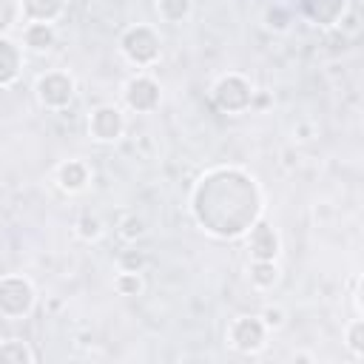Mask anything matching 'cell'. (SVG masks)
Returning <instances> with one entry per match:
<instances>
[{
  "mask_svg": "<svg viewBox=\"0 0 364 364\" xmlns=\"http://www.w3.org/2000/svg\"><path fill=\"white\" fill-rule=\"evenodd\" d=\"M125 100L136 111H151L159 102V88H156V82L151 77H134L125 85Z\"/></svg>",
  "mask_w": 364,
  "mask_h": 364,
  "instance_id": "8992f818",
  "label": "cell"
},
{
  "mask_svg": "<svg viewBox=\"0 0 364 364\" xmlns=\"http://www.w3.org/2000/svg\"><path fill=\"white\" fill-rule=\"evenodd\" d=\"M57 182H60V188L68 191V193L82 191V188L88 185V168H85V162H80V159L63 162L60 171H57Z\"/></svg>",
  "mask_w": 364,
  "mask_h": 364,
  "instance_id": "ba28073f",
  "label": "cell"
},
{
  "mask_svg": "<svg viewBox=\"0 0 364 364\" xmlns=\"http://www.w3.org/2000/svg\"><path fill=\"white\" fill-rule=\"evenodd\" d=\"M264 333L267 327L262 324V318H236L228 330V341L239 353H259L264 347Z\"/></svg>",
  "mask_w": 364,
  "mask_h": 364,
  "instance_id": "7a4b0ae2",
  "label": "cell"
},
{
  "mask_svg": "<svg viewBox=\"0 0 364 364\" xmlns=\"http://www.w3.org/2000/svg\"><path fill=\"white\" fill-rule=\"evenodd\" d=\"M122 51L136 63V65H148L156 60L159 54V40L154 37V31L148 26H136L122 37Z\"/></svg>",
  "mask_w": 364,
  "mask_h": 364,
  "instance_id": "3957f363",
  "label": "cell"
},
{
  "mask_svg": "<svg viewBox=\"0 0 364 364\" xmlns=\"http://www.w3.org/2000/svg\"><path fill=\"white\" fill-rule=\"evenodd\" d=\"M77 233L82 236V239H100L102 236V222L97 219V216H80L77 219Z\"/></svg>",
  "mask_w": 364,
  "mask_h": 364,
  "instance_id": "5bb4252c",
  "label": "cell"
},
{
  "mask_svg": "<svg viewBox=\"0 0 364 364\" xmlns=\"http://www.w3.org/2000/svg\"><path fill=\"white\" fill-rule=\"evenodd\" d=\"M156 9H159V14H162V20H168V23H179L182 17H188V11H191V0H159Z\"/></svg>",
  "mask_w": 364,
  "mask_h": 364,
  "instance_id": "8fae6325",
  "label": "cell"
},
{
  "mask_svg": "<svg viewBox=\"0 0 364 364\" xmlns=\"http://www.w3.org/2000/svg\"><path fill=\"white\" fill-rule=\"evenodd\" d=\"M276 279H279V270H276L273 259H256V262H253V267H250V282H253L259 290L273 287Z\"/></svg>",
  "mask_w": 364,
  "mask_h": 364,
  "instance_id": "30bf717a",
  "label": "cell"
},
{
  "mask_svg": "<svg viewBox=\"0 0 364 364\" xmlns=\"http://www.w3.org/2000/svg\"><path fill=\"white\" fill-rule=\"evenodd\" d=\"M71 94H74V80H71L68 74L51 71V74H46V77L37 80V97H40V102L48 105V108L65 105V102L71 100Z\"/></svg>",
  "mask_w": 364,
  "mask_h": 364,
  "instance_id": "277c9868",
  "label": "cell"
},
{
  "mask_svg": "<svg viewBox=\"0 0 364 364\" xmlns=\"http://www.w3.org/2000/svg\"><path fill=\"white\" fill-rule=\"evenodd\" d=\"M119 233H122L125 239H136V236L145 233V222H142L139 216H128V219H125V228H122Z\"/></svg>",
  "mask_w": 364,
  "mask_h": 364,
  "instance_id": "2e32d148",
  "label": "cell"
},
{
  "mask_svg": "<svg viewBox=\"0 0 364 364\" xmlns=\"http://www.w3.org/2000/svg\"><path fill=\"white\" fill-rule=\"evenodd\" d=\"M247 245H250L253 259H276L279 253V236L267 222H259L256 228H250Z\"/></svg>",
  "mask_w": 364,
  "mask_h": 364,
  "instance_id": "52a82bcc",
  "label": "cell"
},
{
  "mask_svg": "<svg viewBox=\"0 0 364 364\" xmlns=\"http://www.w3.org/2000/svg\"><path fill=\"white\" fill-rule=\"evenodd\" d=\"M262 324H264L267 330H279V327H284V310H279V307H267V310L262 313Z\"/></svg>",
  "mask_w": 364,
  "mask_h": 364,
  "instance_id": "9a60e30c",
  "label": "cell"
},
{
  "mask_svg": "<svg viewBox=\"0 0 364 364\" xmlns=\"http://www.w3.org/2000/svg\"><path fill=\"white\" fill-rule=\"evenodd\" d=\"M0 361H17V364H23V361H34V353L23 341L11 338V341H6L0 347Z\"/></svg>",
  "mask_w": 364,
  "mask_h": 364,
  "instance_id": "7c38bea8",
  "label": "cell"
},
{
  "mask_svg": "<svg viewBox=\"0 0 364 364\" xmlns=\"http://www.w3.org/2000/svg\"><path fill=\"white\" fill-rule=\"evenodd\" d=\"M361 321H353V327H350V347H353V353H355V358H361Z\"/></svg>",
  "mask_w": 364,
  "mask_h": 364,
  "instance_id": "e0dca14e",
  "label": "cell"
},
{
  "mask_svg": "<svg viewBox=\"0 0 364 364\" xmlns=\"http://www.w3.org/2000/svg\"><path fill=\"white\" fill-rule=\"evenodd\" d=\"M88 128H91V134H94L100 142H114V139H119L125 122H122V114H119L114 105H102V108H97V111L91 114Z\"/></svg>",
  "mask_w": 364,
  "mask_h": 364,
  "instance_id": "5b68a950",
  "label": "cell"
},
{
  "mask_svg": "<svg viewBox=\"0 0 364 364\" xmlns=\"http://www.w3.org/2000/svg\"><path fill=\"white\" fill-rule=\"evenodd\" d=\"M114 284L122 296H136L142 290V276H139V270H122Z\"/></svg>",
  "mask_w": 364,
  "mask_h": 364,
  "instance_id": "4fadbf2b",
  "label": "cell"
},
{
  "mask_svg": "<svg viewBox=\"0 0 364 364\" xmlns=\"http://www.w3.org/2000/svg\"><path fill=\"white\" fill-rule=\"evenodd\" d=\"M34 304V290L26 279H3L0 282V313L9 318H23Z\"/></svg>",
  "mask_w": 364,
  "mask_h": 364,
  "instance_id": "6da1fadb",
  "label": "cell"
},
{
  "mask_svg": "<svg viewBox=\"0 0 364 364\" xmlns=\"http://www.w3.org/2000/svg\"><path fill=\"white\" fill-rule=\"evenodd\" d=\"M26 46L34 48V51H46L54 46V26L51 23H43V20H34L26 26Z\"/></svg>",
  "mask_w": 364,
  "mask_h": 364,
  "instance_id": "9c48e42d",
  "label": "cell"
}]
</instances>
